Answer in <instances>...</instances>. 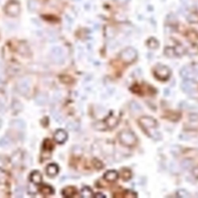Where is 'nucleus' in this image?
I'll use <instances>...</instances> for the list:
<instances>
[{
  "mask_svg": "<svg viewBox=\"0 0 198 198\" xmlns=\"http://www.w3.org/2000/svg\"><path fill=\"white\" fill-rule=\"evenodd\" d=\"M119 141L125 146H132L136 143L137 139L135 134L128 130H124L119 134Z\"/></svg>",
  "mask_w": 198,
  "mask_h": 198,
  "instance_id": "1",
  "label": "nucleus"
},
{
  "mask_svg": "<svg viewBox=\"0 0 198 198\" xmlns=\"http://www.w3.org/2000/svg\"><path fill=\"white\" fill-rule=\"evenodd\" d=\"M50 58L56 64H62L65 61V54L60 46H54L50 52Z\"/></svg>",
  "mask_w": 198,
  "mask_h": 198,
  "instance_id": "2",
  "label": "nucleus"
},
{
  "mask_svg": "<svg viewBox=\"0 0 198 198\" xmlns=\"http://www.w3.org/2000/svg\"><path fill=\"white\" fill-rule=\"evenodd\" d=\"M137 52L135 49L128 47L123 50L120 54V58L125 63H131L136 59Z\"/></svg>",
  "mask_w": 198,
  "mask_h": 198,
  "instance_id": "3",
  "label": "nucleus"
},
{
  "mask_svg": "<svg viewBox=\"0 0 198 198\" xmlns=\"http://www.w3.org/2000/svg\"><path fill=\"white\" fill-rule=\"evenodd\" d=\"M17 90L20 94L23 95H26L30 93L31 89V81L27 78H23L19 80L17 83Z\"/></svg>",
  "mask_w": 198,
  "mask_h": 198,
  "instance_id": "4",
  "label": "nucleus"
},
{
  "mask_svg": "<svg viewBox=\"0 0 198 198\" xmlns=\"http://www.w3.org/2000/svg\"><path fill=\"white\" fill-rule=\"evenodd\" d=\"M5 11L10 16H17L20 13V5L16 1H10L5 7Z\"/></svg>",
  "mask_w": 198,
  "mask_h": 198,
  "instance_id": "5",
  "label": "nucleus"
},
{
  "mask_svg": "<svg viewBox=\"0 0 198 198\" xmlns=\"http://www.w3.org/2000/svg\"><path fill=\"white\" fill-rule=\"evenodd\" d=\"M139 122L145 131H149L151 128H153L157 126L156 121L152 117H147V116L142 117L139 120Z\"/></svg>",
  "mask_w": 198,
  "mask_h": 198,
  "instance_id": "6",
  "label": "nucleus"
},
{
  "mask_svg": "<svg viewBox=\"0 0 198 198\" xmlns=\"http://www.w3.org/2000/svg\"><path fill=\"white\" fill-rule=\"evenodd\" d=\"M154 74L158 79L162 80V81H166L170 78V71L167 67L161 65V66H158V67H156Z\"/></svg>",
  "mask_w": 198,
  "mask_h": 198,
  "instance_id": "7",
  "label": "nucleus"
},
{
  "mask_svg": "<svg viewBox=\"0 0 198 198\" xmlns=\"http://www.w3.org/2000/svg\"><path fill=\"white\" fill-rule=\"evenodd\" d=\"M54 140L57 142V143H65L66 140L67 139V131H64L63 129H58L55 131L54 135Z\"/></svg>",
  "mask_w": 198,
  "mask_h": 198,
  "instance_id": "8",
  "label": "nucleus"
},
{
  "mask_svg": "<svg viewBox=\"0 0 198 198\" xmlns=\"http://www.w3.org/2000/svg\"><path fill=\"white\" fill-rule=\"evenodd\" d=\"M35 102L37 105L43 106L47 103L48 96L45 93H38L35 97Z\"/></svg>",
  "mask_w": 198,
  "mask_h": 198,
  "instance_id": "9",
  "label": "nucleus"
},
{
  "mask_svg": "<svg viewBox=\"0 0 198 198\" xmlns=\"http://www.w3.org/2000/svg\"><path fill=\"white\" fill-rule=\"evenodd\" d=\"M10 125L12 128L14 129L18 130V131H23L26 128V123L24 121L21 119H15L10 122Z\"/></svg>",
  "mask_w": 198,
  "mask_h": 198,
  "instance_id": "10",
  "label": "nucleus"
},
{
  "mask_svg": "<svg viewBox=\"0 0 198 198\" xmlns=\"http://www.w3.org/2000/svg\"><path fill=\"white\" fill-rule=\"evenodd\" d=\"M30 180L33 184H37V185H39V184H41L42 182V175L41 173L39 171L36 170V171L32 172L30 176Z\"/></svg>",
  "mask_w": 198,
  "mask_h": 198,
  "instance_id": "11",
  "label": "nucleus"
},
{
  "mask_svg": "<svg viewBox=\"0 0 198 198\" xmlns=\"http://www.w3.org/2000/svg\"><path fill=\"white\" fill-rule=\"evenodd\" d=\"M46 174L48 175L51 177H54L55 176H57V173H58L59 168L57 167V164H54V163H51V164H49L46 167Z\"/></svg>",
  "mask_w": 198,
  "mask_h": 198,
  "instance_id": "12",
  "label": "nucleus"
},
{
  "mask_svg": "<svg viewBox=\"0 0 198 198\" xmlns=\"http://www.w3.org/2000/svg\"><path fill=\"white\" fill-rule=\"evenodd\" d=\"M119 177V173L115 170H108L104 175V179L108 182H114Z\"/></svg>",
  "mask_w": 198,
  "mask_h": 198,
  "instance_id": "13",
  "label": "nucleus"
},
{
  "mask_svg": "<svg viewBox=\"0 0 198 198\" xmlns=\"http://www.w3.org/2000/svg\"><path fill=\"white\" fill-rule=\"evenodd\" d=\"M81 196L84 198H91L93 197L94 194L92 190L88 187H84L81 189Z\"/></svg>",
  "mask_w": 198,
  "mask_h": 198,
  "instance_id": "14",
  "label": "nucleus"
},
{
  "mask_svg": "<svg viewBox=\"0 0 198 198\" xmlns=\"http://www.w3.org/2000/svg\"><path fill=\"white\" fill-rule=\"evenodd\" d=\"M66 128L70 131H78L79 129V123L75 121H69L67 124H66Z\"/></svg>",
  "mask_w": 198,
  "mask_h": 198,
  "instance_id": "15",
  "label": "nucleus"
},
{
  "mask_svg": "<svg viewBox=\"0 0 198 198\" xmlns=\"http://www.w3.org/2000/svg\"><path fill=\"white\" fill-rule=\"evenodd\" d=\"M94 128L95 129L98 130V131H104V130L107 129L108 128V125H107L106 122H102V121H98V122H96L95 124H94Z\"/></svg>",
  "mask_w": 198,
  "mask_h": 198,
  "instance_id": "16",
  "label": "nucleus"
},
{
  "mask_svg": "<svg viewBox=\"0 0 198 198\" xmlns=\"http://www.w3.org/2000/svg\"><path fill=\"white\" fill-rule=\"evenodd\" d=\"M12 141L9 137L2 136L0 138V147L2 148H7L11 145Z\"/></svg>",
  "mask_w": 198,
  "mask_h": 198,
  "instance_id": "17",
  "label": "nucleus"
},
{
  "mask_svg": "<svg viewBox=\"0 0 198 198\" xmlns=\"http://www.w3.org/2000/svg\"><path fill=\"white\" fill-rule=\"evenodd\" d=\"M105 122H106L108 128H113V127H115L117 125L118 120L114 116H110V117H108V119L105 120Z\"/></svg>",
  "mask_w": 198,
  "mask_h": 198,
  "instance_id": "18",
  "label": "nucleus"
},
{
  "mask_svg": "<svg viewBox=\"0 0 198 198\" xmlns=\"http://www.w3.org/2000/svg\"><path fill=\"white\" fill-rule=\"evenodd\" d=\"M52 115L54 117V119L58 123H62L63 121V117L59 111H54V113H52Z\"/></svg>",
  "mask_w": 198,
  "mask_h": 198,
  "instance_id": "19",
  "label": "nucleus"
},
{
  "mask_svg": "<svg viewBox=\"0 0 198 198\" xmlns=\"http://www.w3.org/2000/svg\"><path fill=\"white\" fill-rule=\"evenodd\" d=\"M40 191L41 193H43V194H51L54 192V190L52 189V187H51L50 186L44 185L40 188Z\"/></svg>",
  "mask_w": 198,
  "mask_h": 198,
  "instance_id": "20",
  "label": "nucleus"
},
{
  "mask_svg": "<svg viewBox=\"0 0 198 198\" xmlns=\"http://www.w3.org/2000/svg\"><path fill=\"white\" fill-rule=\"evenodd\" d=\"M148 46H149L151 49H156L159 46V43L156 39L151 38L150 40L148 41Z\"/></svg>",
  "mask_w": 198,
  "mask_h": 198,
  "instance_id": "21",
  "label": "nucleus"
},
{
  "mask_svg": "<svg viewBox=\"0 0 198 198\" xmlns=\"http://www.w3.org/2000/svg\"><path fill=\"white\" fill-rule=\"evenodd\" d=\"M24 193V189L22 187H18L15 189V196L17 197H22Z\"/></svg>",
  "mask_w": 198,
  "mask_h": 198,
  "instance_id": "22",
  "label": "nucleus"
},
{
  "mask_svg": "<svg viewBox=\"0 0 198 198\" xmlns=\"http://www.w3.org/2000/svg\"><path fill=\"white\" fill-rule=\"evenodd\" d=\"M178 195L180 196H182V197H187V196H190V194L188 193V192L185 190H180L177 192Z\"/></svg>",
  "mask_w": 198,
  "mask_h": 198,
  "instance_id": "23",
  "label": "nucleus"
},
{
  "mask_svg": "<svg viewBox=\"0 0 198 198\" xmlns=\"http://www.w3.org/2000/svg\"><path fill=\"white\" fill-rule=\"evenodd\" d=\"M6 167V163L5 160H3V158L0 156V170H2Z\"/></svg>",
  "mask_w": 198,
  "mask_h": 198,
  "instance_id": "24",
  "label": "nucleus"
},
{
  "mask_svg": "<svg viewBox=\"0 0 198 198\" xmlns=\"http://www.w3.org/2000/svg\"><path fill=\"white\" fill-rule=\"evenodd\" d=\"M120 4H126L129 2V0H117Z\"/></svg>",
  "mask_w": 198,
  "mask_h": 198,
  "instance_id": "25",
  "label": "nucleus"
},
{
  "mask_svg": "<svg viewBox=\"0 0 198 198\" xmlns=\"http://www.w3.org/2000/svg\"><path fill=\"white\" fill-rule=\"evenodd\" d=\"M95 196L96 197H105V195H103L102 193H97L96 195H95Z\"/></svg>",
  "mask_w": 198,
  "mask_h": 198,
  "instance_id": "26",
  "label": "nucleus"
},
{
  "mask_svg": "<svg viewBox=\"0 0 198 198\" xmlns=\"http://www.w3.org/2000/svg\"><path fill=\"white\" fill-rule=\"evenodd\" d=\"M2 125V119H0V128H1Z\"/></svg>",
  "mask_w": 198,
  "mask_h": 198,
  "instance_id": "27",
  "label": "nucleus"
}]
</instances>
